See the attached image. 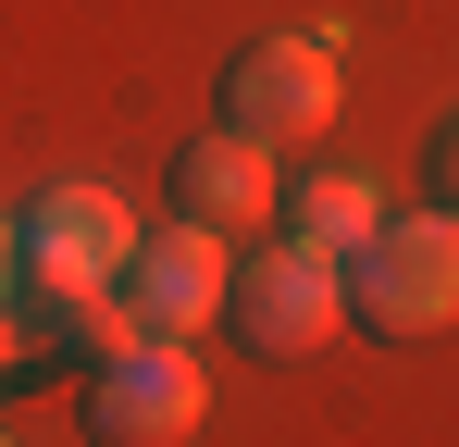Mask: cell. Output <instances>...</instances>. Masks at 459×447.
Masks as SVG:
<instances>
[{"mask_svg":"<svg viewBox=\"0 0 459 447\" xmlns=\"http://www.w3.org/2000/svg\"><path fill=\"white\" fill-rule=\"evenodd\" d=\"M224 311H236V336H248L261 361H310V348L348 323V274H335L323 249H299V236H248V261L224 274Z\"/></svg>","mask_w":459,"mask_h":447,"instance_id":"1","label":"cell"},{"mask_svg":"<svg viewBox=\"0 0 459 447\" xmlns=\"http://www.w3.org/2000/svg\"><path fill=\"white\" fill-rule=\"evenodd\" d=\"M13 249H25V286L50 298V311H75V298H112V286H125L137 212H125L112 187H50L38 212L13 224Z\"/></svg>","mask_w":459,"mask_h":447,"instance_id":"2","label":"cell"},{"mask_svg":"<svg viewBox=\"0 0 459 447\" xmlns=\"http://www.w3.org/2000/svg\"><path fill=\"white\" fill-rule=\"evenodd\" d=\"M224 125L261 149H299L335 125V25H286V38H248L224 63Z\"/></svg>","mask_w":459,"mask_h":447,"instance_id":"3","label":"cell"},{"mask_svg":"<svg viewBox=\"0 0 459 447\" xmlns=\"http://www.w3.org/2000/svg\"><path fill=\"white\" fill-rule=\"evenodd\" d=\"M224 274H236V249L224 236H199V224H161V236H137V261H125V311L150 323V336H199L212 311H224Z\"/></svg>","mask_w":459,"mask_h":447,"instance_id":"7","label":"cell"},{"mask_svg":"<svg viewBox=\"0 0 459 447\" xmlns=\"http://www.w3.org/2000/svg\"><path fill=\"white\" fill-rule=\"evenodd\" d=\"M0 372H13V298H0Z\"/></svg>","mask_w":459,"mask_h":447,"instance_id":"12","label":"cell"},{"mask_svg":"<svg viewBox=\"0 0 459 447\" xmlns=\"http://www.w3.org/2000/svg\"><path fill=\"white\" fill-rule=\"evenodd\" d=\"M360 323L373 336H447L459 323V212H385L360 236Z\"/></svg>","mask_w":459,"mask_h":447,"instance_id":"4","label":"cell"},{"mask_svg":"<svg viewBox=\"0 0 459 447\" xmlns=\"http://www.w3.org/2000/svg\"><path fill=\"white\" fill-rule=\"evenodd\" d=\"M13 274H25V249H13V212H0V298H13Z\"/></svg>","mask_w":459,"mask_h":447,"instance_id":"11","label":"cell"},{"mask_svg":"<svg viewBox=\"0 0 459 447\" xmlns=\"http://www.w3.org/2000/svg\"><path fill=\"white\" fill-rule=\"evenodd\" d=\"M174 224H199V236H261V224H286V174H273V149L236 137V125H212V137H186V162H174Z\"/></svg>","mask_w":459,"mask_h":447,"instance_id":"6","label":"cell"},{"mask_svg":"<svg viewBox=\"0 0 459 447\" xmlns=\"http://www.w3.org/2000/svg\"><path fill=\"white\" fill-rule=\"evenodd\" d=\"M199 423H212V372H199L186 336H150L137 361H112L87 385V435L100 447H186Z\"/></svg>","mask_w":459,"mask_h":447,"instance_id":"5","label":"cell"},{"mask_svg":"<svg viewBox=\"0 0 459 447\" xmlns=\"http://www.w3.org/2000/svg\"><path fill=\"white\" fill-rule=\"evenodd\" d=\"M435 212H459V125L435 137Z\"/></svg>","mask_w":459,"mask_h":447,"instance_id":"10","label":"cell"},{"mask_svg":"<svg viewBox=\"0 0 459 447\" xmlns=\"http://www.w3.org/2000/svg\"><path fill=\"white\" fill-rule=\"evenodd\" d=\"M63 348H75L87 372H112V361H137V348H150V323H137L125 298H75V311H63Z\"/></svg>","mask_w":459,"mask_h":447,"instance_id":"9","label":"cell"},{"mask_svg":"<svg viewBox=\"0 0 459 447\" xmlns=\"http://www.w3.org/2000/svg\"><path fill=\"white\" fill-rule=\"evenodd\" d=\"M286 224H299V249L348 261V249H360V236L385 224V199L360 187V174H310V187H286Z\"/></svg>","mask_w":459,"mask_h":447,"instance_id":"8","label":"cell"}]
</instances>
